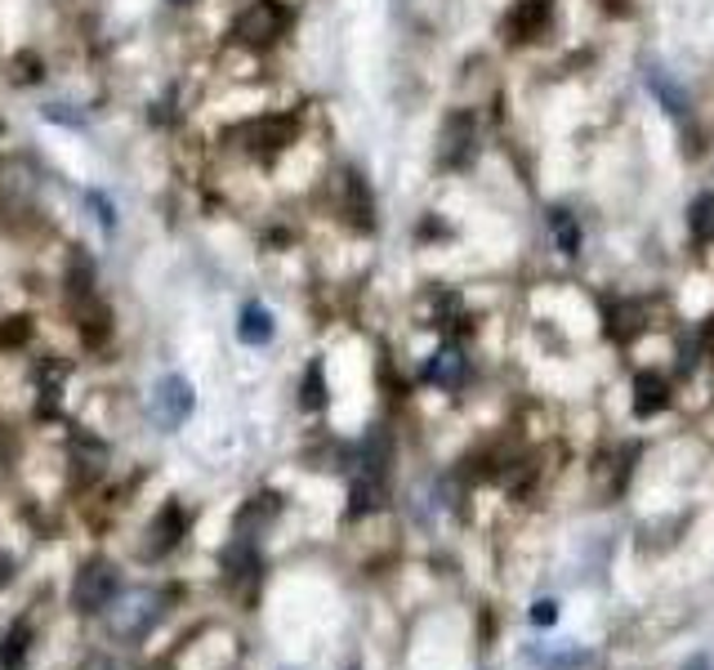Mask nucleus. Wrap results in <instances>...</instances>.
<instances>
[{
    "label": "nucleus",
    "instance_id": "obj_1",
    "mask_svg": "<svg viewBox=\"0 0 714 670\" xmlns=\"http://www.w3.org/2000/svg\"><path fill=\"white\" fill-rule=\"evenodd\" d=\"M291 28V10L277 0H251V6L232 19V36L251 45V50H269L273 41H282Z\"/></svg>",
    "mask_w": 714,
    "mask_h": 670
},
{
    "label": "nucleus",
    "instance_id": "obj_2",
    "mask_svg": "<svg viewBox=\"0 0 714 670\" xmlns=\"http://www.w3.org/2000/svg\"><path fill=\"white\" fill-rule=\"evenodd\" d=\"M148 411H153V420H157L166 433H175L179 425H188V416L197 411V389H192V380H188V376H179V371L161 376V380L153 385V402H148Z\"/></svg>",
    "mask_w": 714,
    "mask_h": 670
},
{
    "label": "nucleus",
    "instance_id": "obj_3",
    "mask_svg": "<svg viewBox=\"0 0 714 670\" xmlns=\"http://www.w3.org/2000/svg\"><path fill=\"white\" fill-rule=\"evenodd\" d=\"M116 568L107 564V558H90V564H81V573L72 577V608L76 613H103L112 599H116Z\"/></svg>",
    "mask_w": 714,
    "mask_h": 670
},
{
    "label": "nucleus",
    "instance_id": "obj_4",
    "mask_svg": "<svg viewBox=\"0 0 714 670\" xmlns=\"http://www.w3.org/2000/svg\"><path fill=\"white\" fill-rule=\"evenodd\" d=\"M157 617H161V595L157 590H130L122 604H116V613H112V630L135 639V635L153 630Z\"/></svg>",
    "mask_w": 714,
    "mask_h": 670
},
{
    "label": "nucleus",
    "instance_id": "obj_5",
    "mask_svg": "<svg viewBox=\"0 0 714 670\" xmlns=\"http://www.w3.org/2000/svg\"><path fill=\"white\" fill-rule=\"evenodd\" d=\"M295 117H255V122H246L242 126V144H246V153H255V157H273V153H282L286 144H295Z\"/></svg>",
    "mask_w": 714,
    "mask_h": 670
},
{
    "label": "nucleus",
    "instance_id": "obj_6",
    "mask_svg": "<svg viewBox=\"0 0 714 670\" xmlns=\"http://www.w3.org/2000/svg\"><path fill=\"white\" fill-rule=\"evenodd\" d=\"M183 532H188V514H183V505H161V514L148 523V541H144V558H161V554H170L179 541H183Z\"/></svg>",
    "mask_w": 714,
    "mask_h": 670
},
{
    "label": "nucleus",
    "instance_id": "obj_7",
    "mask_svg": "<svg viewBox=\"0 0 714 670\" xmlns=\"http://www.w3.org/2000/svg\"><path fill=\"white\" fill-rule=\"evenodd\" d=\"M277 335V317H273V308L269 304H260V300H251V304H242V313H237V341L242 345H251V349H260V345H269Z\"/></svg>",
    "mask_w": 714,
    "mask_h": 670
},
{
    "label": "nucleus",
    "instance_id": "obj_8",
    "mask_svg": "<svg viewBox=\"0 0 714 670\" xmlns=\"http://www.w3.org/2000/svg\"><path fill=\"white\" fill-rule=\"evenodd\" d=\"M339 192H344V214L353 219V229H371V223H376V201H371L367 179L357 175V170H348L339 179Z\"/></svg>",
    "mask_w": 714,
    "mask_h": 670
},
{
    "label": "nucleus",
    "instance_id": "obj_9",
    "mask_svg": "<svg viewBox=\"0 0 714 670\" xmlns=\"http://www.w3.org/2000/svg\"><path fill=\"white\" fill-rule=\"evenodd\" d=\"M219 564H223V573L232 577V582H242V577H255L260 573V549L251 545V536H237L223 554H219Z\"/></svg>",
    "mask_w": 714,
    "mask_h": 670
},
{
    "label": "nucleus",
    "instance_id": "obj_10",
    "mask_svg": "<svg viewBox=\"0 0 714 670\" xmlns=\"http://www.w3.org/2000/svg\"><path fill=\"white\" fill-rule=\"evenodd\" d=\"M469 153H473V122L460 112V117H451V122H447V130H442V161L464 166V161H469Z\"/></svg>",
    "mask_w": 714,
    "mask_h": 670
},
{
    "label": "nucleus",
    "instance_id": "obj_11",
    "mask_svg": "<svg viewBox=\"0 0 714 670\" xmlns=\"http://www.w3.org/2000/svg\"><path fill=\"white\" fill-rule=\"evenodd\" d=\"M665 402H670V385H665V376L643 371V376L634 380V411H639V416H657Z\"/></svg>",
    "mask_w": 714,
    "mask_h": 670
},
{
    "label": "nucleus",
    "instance_id": "obj_12",
    "mask_svg": "<svg viewBox=\"0 0 714 670\" xmlns=\"http://www.w3.org/2000/svg\"><path fill=\"white\" fill-rule=\"evenodd\" d=\"M545 19H549V10L540 6V0H523V6L510 14L505 32H510V41H532V32H540Z\"/></svg>",
    "mask_w": 714,
    "mask_h": 670
},
{
    "label": "nucleus",
    "instance_id": "obj_13",
    "mask_svg": "<svg viewBox=\"0 0 714 670\" xmlns=\"http://www.w3.org/2000/svg\"><path fill=\"white\" fill-rule=\"evenodd\" d=\"M28 648H32V626H28V621H14V626L6 630V639H0V666H6V670H19L23 657H28Z\"/></svg>",
    "mask_w": 714,
    "mask_h": 670
},
{
    "label": "nucleus",
    "instance_id": "obj_14",
    "mask_svg": "<svg viewBox=\"0 0 714 670\" xmlns=\"http://www.w3.org/2000/svg\"><path fill=\"white\" fill-rule=\"evenodd\" d=\"M424 376H429L433 385H442V389L460 385V380H464V358H460V349H438L433 363L424 367Z\"/></svg>",
    "mask_w": 714,
    "mask_h": 670
},
{
    "label": "nucleus",
    "instance_id": "obj_15",
    "mask_svg": "<svg viewBox=\"0 0 714 670\" xmlns=\"http://www.w3.org/2000/svg\"><path fill=\"white\" fill-rule=\"evenodd\" d=\"M81 201H85L90 219L98 223V233H103V238H112V233H116V206H112V197H107V192H98V188H85V192H81Z\"/></svg>",
    "mask_w": 714,
    "mask_h": 670
},
{
    "label": "nucleus",
    "instance_id": "obj_16",
    "mask_svg": "<svg viewBox=\"0 0 714 670\" xmlns=\"http://www.w3.org/2000/svg\"><path fill=\"white\" fill-rule=\"evenodd\" d=\"M67 286H72V295H81V300L94 295V260H90L85 251H76V255L67 260Z\"/></svg>",
    "mask_w": 714,
    "mask_h": 670
},
{
    "label": "nucleus",
    "instance_id": "obj_17",
    "mask_svg": "<svg viewBox=\"0 0 714 670\" xmlns=\"http://www.w3.org/2000/svg\"><path fill=\"white\" fill-rule=\"evenodd\" d=\"M549 233H554V242L563 247V255H576V251H580V229H576L571 210H554V214H549Z\"/></svg>",
    "mask_w": 714,
    "mask_h": 670
},
{
    "label": "nucleus",
    "instance_id": "obj_18",
    "mask_svg": "<svg viewBox=\"0 0 714 670\" xmlns=\"http://www.w3.org/2000/svg\"><path fill=\"white\" fill-rule=\"evenodd\" d=\"M300 402H304L308 411H322V407H326V371H322V363H308V371H304V389H300Z\"/></svg>",
    "mask_w": 714,
    "mask_h": 670
},
{
    "label": "nucleus",
    "instance_id": "obj_19",
    "mask_svg": "<svg viewBox=\"0 0 714 670\" xmlns=\"http://www.w3.org/2000/svg\"><path fill=\"white\" fill-rule=\"evenodd\" d=\"M692 233L696 238H714V192H701L696 201H692Z\"/></svg>",
    "mask_w": 714,
    "mask_h": 670
},
{
    "label": "nucleus",
    "instance_id": "obj_20",
    "mask_svg": "<svg viewBox=\"0 0 714 670\" xmlns=\"http://www.w3.org/2000/svg\"><path fill=\"white\" fill-rule=\"evenodd\" d=\"M652 90H657V98H661V103H670V112H679V117L687 112V94H683V90H679V85H674L670 76L661 81V76L652 72Z\"/></svg>",
    "mask_w": 714,
    "mask_h": 670
},
{
    "label": "nucleus",
    "instance_id": "obj_21",
    "mask_svg": "<svg viewBox=\"0 0 714 670\" xmlns=\"http://www.w3.org/2000/svg\"><path fill=\"white\" fill-rule=\"evenodd\" d=\"M32 335V317H6V326H0V345H28Z\"/></svg>",
    "mask_w": 714,
    "mask_h": 670
},
{
    "label": "nucleus",
    "instance_id": "obj_22",
    "mask_svg": "<svg viewBox=\"0 0 714 670\" xmlns=\"http://www.w3.org/2000/svg\"><path fill=\"white\" fill-rule=\"evenodd\" d=\"M532 621H536V626H554V621H558V604H554V599H540V604L532 608Z\"/></svg>",
    "mask_w": 714,
    "mask_h": 670
},
{
    "label": "nucleus",
    "instance_id": "obj_23",
    "mask_svg": "<svg viewBox=\"0 0 714 670\" xmlns=\"http://www.w3.org/2000/svg\"><path fill=\"white\" fill-rule=\"evenodd\" d=\"M10 582H14V558L0 554V586H10Z\"/></svg>",
    "mask_w": 714,
    "mask_h": 670
},
{
    "label": "nucleus",
    "instance_id": "obj_24",
    "mask_svg": "<svg viewBox=\"0 0 714 670\" xmlns=\"http://www.w3.org/2000/svg\"><path fill=\"white\" fill-rule=\"evenodd\" d=\"M683 670H714V666H710V657H692Z\"/></svg>",
    "mask_w": 714,
    "mask_h": 670
},
{
    "label": "nucleus",
    "instance_id": "obj_25",
    "mask_svg": "<svg viewBox=\"0 0 714 670\" xmlns=\"http://www.w3.org/2000/svg\"><path fill=\"white\" fill-rule=\"evenodd\" d=\"M175 6H188V0H175Z\"/></svg>",
    "mask_w": 714,
    "mask_h": 670
}]
</instances>
